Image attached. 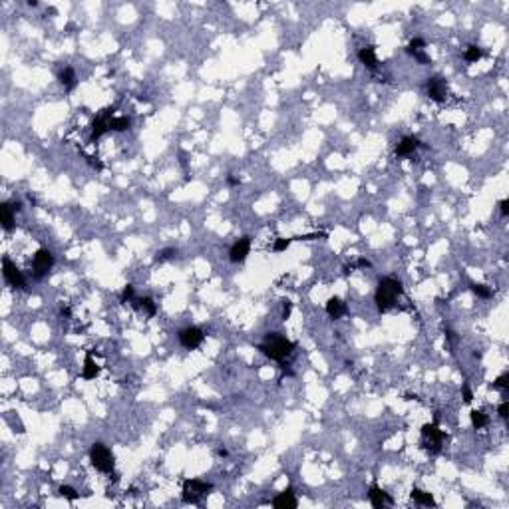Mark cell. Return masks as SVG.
<instances>
[{"label": "cell", "instance_id": "cell-7", "mask_svg": "<svg viewBox=\"0 0 509 509\" xmlns=\"http://www.w3.org/2000/svg\"><path fill=\"white\" fill-rule=\"evenodd\" d=\"M2 277L6 280L8 286L12 288H26V277L24 273L8 259V257H2Z\"/></svg>", "mask_w": 509, "mask_h": 509}, {"label": "cell", "instance_id": "cell-38", "mask_svg": "<svg viewBox=\"0 0 509 509\" xmlns=\"http://www.w3.org/2000/svg\"><path fill=\"white\" fill-rule=\"evenodd\" d=\"M352 267H358V269H370V267H372V263H370L368 259H358V261H356V265H352Z\"/></svg>", "mask_w": 509, "mask_h": 509}, {"label": "cell", "instance_id": "cell-27", "mask_svg": "<svg viewBox=\"0 0 509 509\" xmlns=\"http://www.w3.org/2000/svg\"><path fill=\"white\" fill-rule=\"evenodd\" d=\"M58 493H60L64 499H68V501H76V499L80 497V493H78L74 487H72V485H60Z\"/></svg>", "mask_w": 509, "mask_h": 509}, {"label": "cell", "instance_id": "cell-15", "mask_svg": "<svg viewBox=\"0 0 509 509\" xmlns=\"http://www.w3.org/2000/svg\"><path fill=\"white\" fill-rule=\"evenodd\" d=\"M58 82L64 86L66 92H72V90H74V88L78 86V78H76L74 68L66 66L64 70H60V72H58Z\"/></svg>", "mask_w": 509, "mask_h": 509}, {"label": "cell", "instance_id": "cell-21", "mask_svg": "<svg viewBox=\"0 0 509 509\" xmlns=\"http://www.w3.org/2000/svg\"><path fill=\"white\" fill-rule=\"evenodd\" d=\"M410 497L416 501V503H420V505H426V507H435L438 503H435V499H433V495L432 493H428V491H422V489H418V487H412V491H410Z\"/></svg>", "mask_w": 509, "mask_h": 509}, {"label": "cell", "instance_id": "cell-19", "mask_svg": "<svg viewBox=\"0 0 509 509\" xmlns=\"http://www.w3.org/2000/svg\"><path fill=\"white\" fill-rule=\"evenodd\" d=\"M0 223L4 231L14 229V209L10 203H0Z\"/></svg>", "mask_w": 509, "mask_h": 509}, {"label": "cell", "instance_id": "cell-1", "mask_svg": "<svg viewBox=\"0 0 509 509\" xmlns=\"http://www.w3.org/2000/svg\"><path fill=\"white\" fill-rule=\"evenodd\" d=\"M295 346H297V344H295L293 340L284 338L280 332H269V334L265 336V340L257 346V350H259L261 354H265L267 358H271V360L282 362L284 358H288L290 354H293Z\"/></svg>", "mask_w": 509, "mask_h": 509}, {"label": "cell", "instance_id": "cell-25", "mask_svg": "<svg viewBox=\"0 0 509 509\" xmlns=\"http://www.w3.org/2000/svg\"><path fill=\"white\" fill-rule=\"evenodd\" d=\"M471 293H474L478 299H491V288L487 284H482V282H471L469 284Z\"/></svg>", "mask_w": 509, "mask_h": 509}, {"label": "cell", "instance_id": "cell-30", "mask_svg": "<svg viewBox=\"0 0 509 509\" xmlns=\"http://www.w3.org/2000/svg\"><path fill=\"white\" fill-rule=\"evenodd\" d=\"M509 386V372H503L501 376H497L495 380H493V384L489 386L491 390H505Z\"/></svg>", "mask_w": 509, "mask_h": 509}, {"label": "cell", "instance_id": "cell-8", "mask_svg": "<svg viewBox=\"0 0 509 509\" xmlns=\"http://www.w3.org/2000/svg\"><path fill=\"white\" fill-rule=\"evenodd\" d=\"M205 340V332L199 329V326H187L179 332V344L187 348V350H197Z\"/></svg>", "mask_w": 509, "mask_h": 509}, {"label": "cell", "instance_id": "cell-33", "mask_svg": "<svg viewBox=\"0 0 509 509\" xmlns=\"http://www.w3.org/2000/svg\"><path fill=\"white\" fill-rule=\"evenodd\" d=\"M290 314H293V303H290L288 299H284V301H282V312H280V318H282V320H288Z\"/></svg>", "mask_w": 509, "mask_h": 509}, {"label": "cell", "instance_id": "cell-35", "mask_svg": "<svg viewBox=\"0 0 509 509\" xmlns=\"http://www.w3.org/2000/svg\"><path fill=\"white\" fill-rule=\"evenodd\" d=\"M497 414H499L501 420H507V416H509V402H501L499 408H497Z\"/></svg>", "mask_w": 509, "mask_h": 509}, {"label": "cell", "instance_id": "cell-10", "mask_svg": "<svg viewBox=\"0 0 509 509\" xmlns=\"http://www.w3.org/2000/svg\"><path fill=\"white\" fill-rule=\"evenodd\" d=\"M426 92H428L430 100L442 103V102H446V98H448V84H446V80L440 78V76H432V78H428V82H426Z\"/></svg>", "mask_w": 509, "mask_h": 509}, {"label": "cell", "instance_id": "cell-42", "mask_svg": "<svg viewBox=\"0 0 509 509\" xmlns=\"http://www.w3.org/2000/svg\"><path fill=\"white\" fill-rule=\"evenodd\" d=\"M10 205H12L14 213H20V211H22V203H20V201H14V203H10Z\"/></svg>", "mask_w": 509, "mask_h": 509}, {"label": "cell", "instance_id": "cell-6", "mask_svg": "<svg viewBox=\"0 0 509 509\" xmlns=\"http://www.w3.org/2000/svg\"><path fill=\"white\" fill-rule=\"evenodd\" d=\"M54 267V254L48 251V249H38L34 253V259H32V275L36 280L44 279Z\"/></svg>", "mask_w": 509, "mask_h": 509}, {"label": "cell", "instance_id": "cell-22", "mask_svg": "<svg viewBox=\"0 0 509 509\" xmlns=\"http://www.w3.org/2000/svg\"><path fill=\"white\" fill-rule=\"evenodd\" d=\"M129 127H131V120H129L127 116H118V118H112V120H110V129H112V131L122 133V131H127Z\"/></svg>", "mask_w": 509, "mask_h": 509}, {"label": "cell", "instance_id": "cell-44", "mask_svg": "<svg viewBox=\"0 0 509 509\" xmlns=\"http://www.w3.org/2000/svg\"><path fill=\"white\" fill-rule=\"evenodd\" d=\"M26 4H28V6H32V8H36V6H38V0H28Z\"/></svg>", "mask_w": 509, "mask_h": 509}, {"label": "cell", "instance_id": "cell-3", "mask_svg": "<svg viewBox=\"0 0 509 509\" xmlns=\"http://www.w3.org/2000/svg\"><path fill=\"white\" fill-rule=\"evenodd\" d=\"M90 461H92V465L98 471H102V474H114L116 458H114V454L110 452V448H107L105 444H102V442L92 444V448H90Z\"/></svg>", "mask_w": 509, "mask_h": 509}, {"label": "cell", "instance_id": "cell-18", "mask_svg": "<svg viewBox=\"0 0 509 509\" xmlns=\"http://www.w3.org/2000/svg\"><path fill=\"white\" fill-rule=\"evenodd\" d=\"M98 376H100V366H98V362L92 358V352H86L84 368H82V378H84V380H96Z\"/></svg>", "mask_w": 509, "mask_h": 509}, {"label": "cell", "instance_id": "cell-26", "mask_svg": "<svg viewBox=\"0 0 509 509\" xmlns=\"http://www.w3.org/2000/svg\"><path fill=\"white\" fill-rule=\"evenodd\" d=\"M406 52H408V54H410V56H412L420 66H428V64H432V58H430L424 50H408V48H406Z\"/></svg>", "mask_w": 509, "mask_h": 509}, {"label": "cell", "instance_id": "cell-40", "mask_svg": "<svg viewBox=\"0 0 509 509\" xmlns=\"http://www.w3.org/2000/svg\"><path fill=\"white\" fill-rule=\"evenodd\" d=\"M60 314H62L64 318H72V308H70V306H62V308H60Z\"/></svg>", "mask_w": 509, "mask_h": 509}, {"label": "cell", "instance_id": "cell-24", "mask_svg": "<svg viewBox=\"0 0 509 509\" xmlns=\"http://www.w3.org/2000/svg\"><path fill=\"white\" fill-rule=\"evenodd\" d=\"M484 58V50L480 48V46H467L465 48V52H463V60L467 62V64H476L478 60H482Z\"/></svg>", "mask_w": 509, "mask_h": 509}, {"label": "cell", "instance_id": "cell-28", "mask_svg": "<svg viewBox=\"0 0 509 509\" xmlns=\"http://www.w3.org/2000/svg\"><path fill=\"white\" fill-rule=\"evenodd\" d=\"M175 257H177V249H161L155 254V263H163V261H169V259H175Z\"/></svg>", "mask_w": 509, "mask_h": 509}, {"label": "cell", "instance_id": "cell-37", "mask_svg": "<svg viewBox=\"0 0 509 509\" xmlns=\"http://www.w3.org/2000/svg\"><path fill=\"white\" fill-rule=\"evenodd\" d=\"M88 163H90L96 171H102V169H103V163H102L98 157H88Z\"/></svg>", "mask_w": 509, "mask_h": 509}, {"label": "cell", "instance_id": "cell-4", "mask_svg": "<svg viewBox=\"0 0 509 509\" xmlns=\"http://www.w3.org/2000/svg\"><path fill=\"white\" fill-rule=\"evenodd\" d=\"M213 491V484L203 482V480H185L183 482V491H181V499L187 505H199L205 495Z\"/></svg>", "mask_w": 509, "mask_h": 509}, {"label": "cell", "instance_id": "cell-39", "mask_svg": "<svg viewBox=\"0 0 509 509\" xmlns=\"http://www.w3.org/2000/svg\"><path fill=\"white\" fill-rule=\"evenodd\" d=\"M239 183H241V181H239V177H233V175H229V177H227V185H229V187H237Z\"/></svg>", "mask_w": 509, "mask_h": 509}, {"label": "cell", "instance_id": "cell-17", "mask_svg": "<svg viewBox=\"0 0 509 509\" xmlns=\"http://www.w3.org/2000/svg\"><path fill=\"white\" fill-rule=\"evenodd\" d=\"M324 310H326V314H329L331 318H340V316L346 314V305L338 297H331L329 301H326Z\"/></svg>", "mask_w": 509, "mask_h": 509}, {"label": "cell", "instance_id": "cell-32", "mask_svg": "<svg viewBox=\"0 0 509 509\" xmlns=\"http://www.w3.org/2000/svg\"><path fill=\"white\" fill-rule=\"evenodd\" d=\"M461 398H463V402H465V404H471V402H474V392H471V388H469L467 382L461 386Z\"/></svg>", "mask_w": 509, "mask_h": 509}, {"label": "cell", "instance_id": "cell-29", "mask_svg": "<svg viewBox=\"0 0 509 509\" xmlns=\"http://www.w3.org/2000/svg\"><path fill=\"white\" fill-rule=\"evenodd\" d=\"M135 299V286L133 284H126L124 290H122V297H120V303L126 305V303H131Z\"/></svg>", "mask_w": 509, "mask_h": 509}, {"label": "cell", "instance_id": "cell-2", "mask_svg": "<svg viewBox=\"0 0 509 509\" xmlns=\"http://www.w3.org/2000/svg\"><path fill=\"white\" fill-rule=\"evenodd\" d=\"M400 295H404V286H402V282H400L398 279H392V277L380 279L378 288H376V295H374L376 308H378L380 312L390 310Z\"/></svg>", "mask_w": 509, "mask_h": 509}, {"label": "cell", "instance_id": "cell-20", "mask_svg": "<svg viewBox=\"0 0 509 509\" xmlns=\"http://www.w3.org/2000/svg\"><path fill=\"white\" fill-rule=\"evenodd\" d=\"M131 303H133V308H137V310H145V314H148L150 318H153V316L157 314V305H155V301H153L152 297L133 299Z\"/></svg>", "mask_w": 509, "mask_h": 509}, {"label": "cell", "instance_id": "cell-5", "mask_svg": "<svg viewBox=\"0 0 509 509\" xmlns=\"http://www.w3.org/2000/svg\"><path fill=\"white\" fill-rule=\"evenodd\" d=\"M422 438H424V450H428L430 454H440L444 440H446V432L440 430L438 422L432 424H424L422 426Z\"/></svg>", "mask_w": 509, "mask_h": 509}, {"label": "cell", "instance_id": "cell-34", "mask_svg": "<svg viewBox=\"0 0 509 509\" xmlns=\"http://www.w3.org/2000/svg\"><path fill=\"white\" fill-rule=\"evenodd\" d=\"M408 50H424L426 48V42L422 40V38H414V40H410V44L406 46Z\"/></svg>", "mask_w": 509, "mask_h": 509}, {"label": "cell", "instance_id": "cell-9", "mask_svg": "<svg viewBox=\"0 0 509 509\" xmlns=\"http://www.w3.org/2000/svg\"><path fill=\"white\" fill-rule=\"evenodd\" d=\"M116 107H105V110L92 122V133H90V141H98L105 131H110V120L114 118Z\"/></svg>", "mask_w": 509, "mask_h": 509}, {"label": "cell", "instance_id": "cell-16", "mask_svg": "<svg viewBox=\"0 0 509 509\" xmlns=\"http://www.w3.org/2000/svg\"><path fill=\"white\" fill-rule=\"evenodd\" d=\"M358 60L364 64L368 70L378 68V58H376V46H364L358 50Z\"/></svg>", "mask_w": 509, "mask_h": 509}, {"label": "cell", "instance_id": "cell-13", "mask_svg": "<svg viewBox=\"0 0 509 509\" xmlns=\"http://www.w3.org/2000/svg\"><path fill=\"white\" fill-rule=\"evenodd\" d=\"M273 507H275V509H297V507H299V499H297L293 487L282 489V491L273 499Z\"/></svg>", "mask_w": 509, "mask_h": 509}, {"label": "cell", "instance_id": "cell-14", "mask_svg": "<svg viewBox=\"0 0 509 509\" xmlns=\"http://www.w3.org/2000/svg\"><path fill=\"white\" fill-rule=\"evenodd\" d=\"M368 499H370L372 507H376V509H382L384 505H394V499H392L384 489H380L376 484L370 485V489H368Z\"/></svg>", "mask_w": 509, "mask_h": 509}, {"label": "cell", "instance_id": "cell-12", "mask_svg": "<svg viewBox=\"0 0 509 509\" xmlns=\"http://www.w3.org/2000/svg\"><path fill=\"white\" fill-rule=\"evenodd\" d=\"M418 148H422V141L418 137H414V135H406V137L400 139V143L396 145L394 155L396 157H410Z\"/></svg>", "mask_w": 509, "mask_h": 509}, {"label": "cell", "instance_id": "cell-41", "mask_svg": "<svg viewBox=\"0 0 509 509\" xmlns=\"http://www.w3.org/2000/svg\"><path fill=\"white\" fill-rule=\"evenodd\" d=\"M179 163H181V167L187 171V157H185V153H179Z\"/></svg>", "mask_w": 509, "mask_h": 509}, {"label": "cell", "instance_id": "cell-11", "mask_svg": "<svg viewBox=\"0 0 509 509\" xmlns=\"http://www.w3.org/2000/svg\"><path fill=\"white\" fill-rule=\"evenodd\" d=\"M249 253H251V237L245 235V237H241L239 241L233 243V247L229 251V261L235 263V265L245 263V259L249 257Z\"/></svg>", "mask_w": 509, "mask_h": 509}, {"label": "cell", "instance_id": "cell-23", "mask_svg": "<svg viewBox=\"0 0 509 509\" xmlns=\"http://www.w3.org/2000/svg\"><path fill=\"white\" fill-rule=\"evenodd\" d=\"M469 420H471V426H474V430H482V428H485L487 422H489L487 414H484L482 410H471V412H469Z\"/></svg>", "mask_w": 509, "mask_h": 509}, {"label": "cell", "instance_id": "cell-36", "mask_svg": "<svg viewBox=\"0 0 509 509\" xmlns=\"http://www.w3.org/2000/svg\"><path fill=\"white\" fill-rule=\"evenodd\" d=\"M499 213H501L503 217L509 215V199H501V201H499Z\"/></svg>", "mask_w": 509, "mask_h": 509}, {"label": "cell", "instance_id": "cell-43", "mask_svg": "<svg viewBox=\"0 0 509 509\" xmlns=\"http://www.w3.org/2000/svg\"><path fill=\"white\" fill-rule=\"evenodd\" d=\"M217 456H219V458H227V456H229V452H227L225 448H219V450H217Z\"/></svg>", "mask_w": 509, "mask_h": 509}, {"label": "cell", "instance_id": "cell-31", "mask_svg": "<svg viewBox=\"0 0 509 509\" xmlns=\"http://www.w3.org/2000/svg\"><path fill=\"white\" fill-rule=\"evenodd\" d=\"M290 243H293V239H277L275 245H273V251L275 253H282V251H286L290 247Z\"/></svg>", "mask_w": 509, "mask_h": 509}]
</instances>
